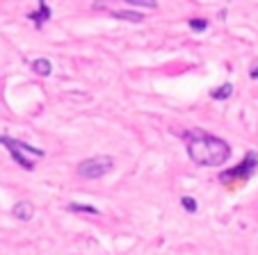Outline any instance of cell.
Returning <instances> with one entry per match:
<instances>
[{"instance_id":"cell-1","label":"cell","mask_w":258,"mask_h":255,"mask_svg":"<svg viewBox=\"0 0 258 255\" xmlns=\"http://www.w3.org/2000/svg\"><path fill=\"white\" fill-rule=\"evenodd\" d=\"M187 155L199 166H222L231 157V146L224 139L199 130L187 132Z\"/></svg>"},{"instance_id":"cell-2","label":"cell","mask_w":258,"mask_h":255,"mask_svg":"<svg viewBox=\"0 0 258 255\" xmlns=\"http://www.w3.org/2000/svg\"><path fill=\"white\" fill-rule=\"evenodd\" d=\"M0 144L10 150V155L14 157V162L21 164L25 171H32L34 168V157H44V150L41 148H34V146L25 144V141H19V139H12V137L0 135Z\"/></svg>"},{"instance_id":"cell-3","label":"cell","mask_w":258,"mask_h":255,"mask_svg":"<svg viewBox=\"0 0 258 255\" xmlns=\"http://www.w3.org/2000/svg\"><path fill=\"white\" fill-rule=\"evenodd\" d=\"M114 166L112 157L107 155H98V157H89V159H83L78 164V176L80 178H87V180H96V178H103L105 174H110Z\"/></svg>"},{"instance_id":"cell-4","label":"cell","mask_w":258,"mask_h":255,"mask_svg":"<svg viewBox=\"0 0 258 255\" xmlns=\"http://www.w3.org/2000/svg\"><path fill=\"white\" fill-rule=\"evenodd\" d=\"M256 168H258V155L251 150V153L244 155L240 166L229 168V171H222V174H219V183H242V180L251 178Z\"/></svg>"},{"instance_id":"cell-5","label":"cell","mask_w":258,"mask_h":255,"mask_svg":"<svg viewBox=\"0 0 258 255\" xmlns=\"http://www.w3.org/2000/svg\"><path fill=\"white\" fill-rule=\"evenodd\" d=\"M12 214H14L19 221H30L32 214H34V207H32L30 201H19L14 207H12Z\"/></svg>"},{"instance_id":"cell-6","label":"cell","mask_w":258,"mask_h":255,"mask_svg":"<svg viewBox=\"0 0 258 255\" xmlns=\"http://www.w3.org/2000/svg\"><path fill=\"white\" fill-rule=\"evenodd\" d=\"M28 19L32 21L34 25H39V28L50 19V10H48V5H46V0H39V12H37V14H28Z\"/></svg>"},{"instance_id":"cell-7","label":"cell","mask_w":258,"mask_h":255,"mask_svg":"<svg viewBox=\"0 0 258 255\" xmlns=\"http://www.w3.org/2000/svg\"><path fill=\"white\" fill-rule=\"evenodd\" d=\"M32 68H34V73H39V75H44V77H48L50 73H53V66H50V62L48 59H34L32 62Z\"/></svg>"},{"instance_id":"cell-8","label":"cell","mask_w":258,"mask_h":255,"mask_svg":"<svg viewBox=\"0 0 258 255\" xmlns=\"http://www.w3.org/2000/svg\"><path fill=\"white\" fill-rule=\"evenodd\" d=\"M231 94H233V84H222V87H217V89H213L210 92V96L215 98V101H226V98H231Z\"/></svg>"},{"instance_id":"cell-9","label":"cell","mask_w":258,"mask_h":255,"mask_svg":"<svg viewBox=\"0 0 258 255\" xmlns=\"http://www.w3.org/2000/svg\"><path fill=\"white\" fill-rule=\"evenodd\" d=\"M112 16H117L121 21H133V23H142L144 21V16L137 14V12H112Z\"/></svg>"},{"instance_id":"cell-10","label":"cell","mask_w":258,"mask_h":255,"mask_svg":"<svg viewBox=\"0 0 258 255\" xmlns=\"http://www.w3.org/2000/svg\"><path fill=\"white\" fill-rule=\"evenodd\" d=\"M69 212H85V214H98V210L94 205H80V203H71Z\"/></svg>"},{"instance_id":"cell-11","label":"cell","mask_w":258,"mask_h":255,"mask_svg":"<svg viewBox=\"0 0 258 255\" xmlns=\"http://www.w3.org/2000/svg\"><path fill=\"white\" fill-rule=\"evenodd\" d=\"M180 205L185 207L190 214H195V212H197V201L192 196H183V198H180Z\"/></svg>"},{"instance_id":"cell-12","label":"cell","mask_w":258,"mask_h":255,"mask_svg":"<svg viewBox=\"0 0 258 255\" xmlns=\"http://www.w3.org/2000/svg\"><path fill=\"white\" fill-rule=\"evenodd\" d=\"M121 3H128V5H137V7H158L156 0H121Z\"/></svg>"},{"instance_id":"cell-13","label":"cell","mask_w":258,"mask_h":255,"mask_svg":"<svg viewBox=\"0 0 258 255\" xmlns=\"http://www.w3.org/2000/svg\"><path fill=\"white\" fill-rule=\"evenodd\" d=\"M190 28L195 30V32H201V30L208 28V21H204V19H192V21H190Z\"/></svg>"},{"instance_id":"cell-14","label":"cell","mask_w":258,"mask_h":255,"mask_svg":"<svg viewBox=\"0 0 258 255\" xmlns=\"http://www.w3.org/2000/svg\"><path fill=\"white\" fill-rule=\"evenodd\" d=\"M251 77H253V80H258V66L251 68Z\"/></svg>"}]
</instances>
